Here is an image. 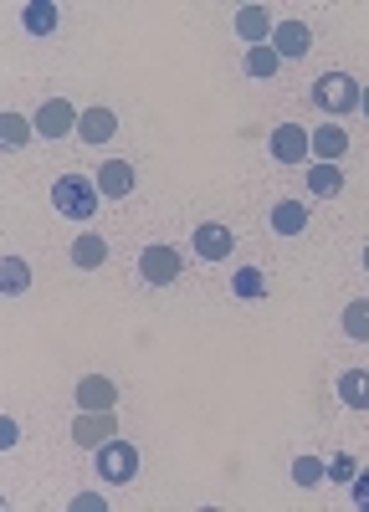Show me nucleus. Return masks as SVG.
<instances>
[{
    "label": "nucleus",
    "mask_w": 369,
    "mask_h": 512,
    "mask_svg": "<svg viewBox=\"0 0 369 512\" xmlns=\"http://www.w3.org/2000/svg\"><path fill=\"white\" fill-rule=\"evenodd\" d=\"M98 180H88V175H62L57 185H52V205H57V216H67V221H88L93 210H98Z\"/></svg>",
    "instance_id": "obj_1"
},
{
    "label": "nucleus",
    "mask_w": 369,
    "mask_h": 512,
    "mask_svg": "<svg viewBox=\"0 0 369 512\" xmlns=\"http://www.w3.org/2000/svg\"><path fill=\"white\" fill-rule=\"evenodd\" d=\"M313 103L323 108V113H349V108H359V88H354V77H344V72H328V77H318L313 82Z\"/></svg>",
    "instance_id": "obj_2"
},
{
    "label": "nucleus",
    "mask_w": 369,
    "mask_h": 512,
    "mask_svg": "<svg viewBox=\"0 0 369 512\" xmlns=\"http://www.w3.org/2000/svg\"><path fill=\"white\" fill-rule=\"evenodd\" d=\"M98 477L113 482V487H118V482H134V477H139V451H134L129 441L113 436L108 446H98Z\"/></svg>",
    "instance_id": "obj_3"
},
{
    "label": "nucleus",
    "mask_w": 369,
    "mask_h": 512,
    "mask_svg": "<svg viewBox=\"0 0 369 512\" xmlns=\"http://www.w3.org/2000/svg\"><path fill=\"white\" fill-rule=\"evenodd\" d=\"M180 251L175 246H144V256H139V272H144V282H154V287H170L175 277H180Z\"/></svg>",
    "instance_id": "obj_4"
},
{
    "label": "nucleus",
    "mask_w": 369,
    "mask_h": 512,
    "mask_svg": "<svg viewBox=\"0 0 369 512\" xmlns=\"http://www.w3.org/2000/svg\"><path fill=\"white\" fill-rule=\"evenodd\" d=\"M118 436V420L108 415V410H82V420H72V441L77 446H108Z\"/></svg>",
    "instance_id": "obj_5"
},
{
    "label": "nucleus",
    "mask_w": 369,
    "mask_h": 512,
    "mask_svg": "<svg viewBox=\"0 0 369 512\" xmlns=\"http://www.w3.org/2000/svg\"><path fill=\"white\" fill-rule=\"evenodd\" d=\"M77 108L67 103V98H52V103H41V113L31 118L36 123V134H47V139H62V134H72V128H77Z\"/></svg>",
    "instance_id": "obj_6"
},
{
    "label": "nucleus",
    "mask_w": 369,
    "mask_h": 512,
    "mask_svg": "<svg viewBox=\"0 0 369 512\" xmlns=\"http://www.w3.org/2000/svg\"><path fill=\"white\" fill-rule=\"evenodd\" d=\"M308 47H313V31H308L303 21H282V26H272V52H277L282 62L308 57Z\"/></svg>",
    "instance_id": "obj_7"
},
{
    "label": "nucleus",
    "mask_w": 369,
    "mask_h": 512,
    "mask_svg": "<svg viewBox=\"0 0 369 512\" xmlns=\"http://www.w3.org/2000/svg\"><path fill=\"white\" fill-rule=\"evenodd\" d=\"M308 149H313V134H308V128H298V123L272 128V159H277V164H298Z\"/></svg>",
    "instance_id": "obj_8"
},
{
    "label": "nucleus",
    "mask_w": 369,
    "mask_h": 512,
    "mask_svg": "<svg viewBox=\"0 0 369 512\" xmlns=\"http://www.w3.org/2000/svg\"><path fill=\"white\" fill-rule=\"evenodd\" d=\"M77 405H82V410H113V405H118V384L103 379V374L77 379Z\"/></svg>",
    "instance_id": "obj_9"
},
{
    "label": "nucleus",
    "mask_w": 369,
    "mask_h": 512,
    "mask_svg": "<svg viewBox=\"0 0 369 512\" xmlns=\"http://www.w3.org/2000/svg\"><path fill=\"white\" fill-rule=\"evenodd\" d=\"M98 190L113 195V200H123V195L134 190V164H129V159H108V164L98 169Z\"/></svg>",
    "instance_id": "obj_10"
},
{
    "label": "nucleus",
    "mask_w": 369,
    "mask_h": 512,
    "mask_svg": "<svg viewBox=\"0 0 369 512\" xmlns=\"http://www.w3.org/2000/svg\"><path fill=\"white\" fill-rule=\"evenodd\" d=\"M77 134L88 139V144H108L113 134H118V118H113V108H88L77 118Z\"/></svg>",
    "instance_id": "obj_11"
},
{
    "label": "nucleus",
    "mask_w": 369,
    "mask_h": 512,
    "mask_svg": "<svg viewBox=\"0 0 369 512\" xmlns=\"http://www.w3.org/2000/svg\"><path fill=\"white\" fill-rule=\"evenodd\" d=\"M195 251L205 256V262H221V256H231V231L216 226V221L200 226V231H195Z\"/></svg>",
    "instance_id": "obj_12"
},
{
    "label": "nucleus",
    "mask_w": 369,
    "mask_h": 512,
    "mask_svg": "<svg viewBox=\"0 0 369 512\" xmlns=\"http://www.w3.org/2000/svg\"><path fill=\"white\" fill-rule=\"evenodd\" d=\"M236 36H241V41H252V47H257L262 36H272L267 11H262V6H241V11H236Z\"/></svg>",
    "instance_id": "obj_13"
},
{
    "label": "nucleus",
    "mask_w": 369,
    "mask_h": 512,
    "mask_svg": "<svg viewBox=\"0 0 369 512\" xmlns=\"http://www.w3.org/2000/svg\"><path fill=\"white\" fill-rule=\"evenodd\" d=\"M21 26L31 36H52L57 31V6H52V0H31V6L21 11Z\"/></svg>",
    "instance_id": "obj_14"
},
{
    "label": "nucleus",
    "mask_w": 369,
    "mask_h": 512,
    "mask_svg": "<svg viewBox=\"0 0 369 512\" xmlns=\"http://www.w3.org/2000/svg\"><path fill=\"white\" fill-rule=\"evenodd\" d=\"M339 400H344L349 410H369V369H349V374L339 379Z\"/></svg>",
    "instance_id": "obj_15"
},
{
    "label": "nucleus",
    "mask_w": 369,
    "mask_h": 512,
    "mask_svg": "<svg viewBox=\"0 0 369 512\" xmlns=\"http://www.w3.org/2000/svg\"><path fill=\"white\" fill-rule=\"evenodd\" d=\"M344 149H349V134H344L339 123H328V128H318V134H313V154H318L323 164H334Z\"/></svg>",
    "instance_id": "obj_16"
},
{
    "label": "nucleus",
    "mask_w": 369,
    "mask_h": 512,
    "mask_svg": "<svg viewBox=\"0 0 369 512\" xmlns=\"http://www.w3.org/2000/svg\"><path fill=\"white\" fill-rule=\"evenodd\" d=\"M303 226H308V210H303L298 200H282V205L272 210V231H277V236H298Z\"/></svg>",
    "instance_id": "obj_17"
},
{
    "label": "nucleus",
    "mask_w": 369,
    "mask_h": 512,
    "mask_svg": "<svg viewBox=\"0 0 369 512\" xmlns=\"http://www.w3.org/2000/svg\"><path fill=\"white\" fill-rule=\"evenodd\" d=\"M72 262H77V267H88V272H93V267H103V262H108V241H103V236H93V231H88V236H77Z\"/></svg>",
    "instance_id": "obj_18"
},
{
    "label": "nucleus",
    "mask_w": 369,
    "mask_h": 512,
    "mask_svg": "<svg viewBox=\"0 0 369 512\" xmlns=\"http://www.w3.org/2000/svg\"><path fill=\"white\" fill-rule=\"evenodd\" d=\"M0 287H6V297H21L31 287V267L21 262V256H6V262H0Z\"/></svg>",
    "instance_id": "obj_19"
},
{
    "label": "nucleus",
    "mask_w": 369,
    "mask_h": 512,
    "mask_svg": "<svg viewBox=\"0 0 369 512\" xmlns=\"http://www.w3.org/2000/svg\"><path fill=\"white\" fill-rule=\"evenodd\" d=\"M344 333L354 338V344H369V297H359V303L344 308Z\"/></svg>",
    "instance_id": "obj_20"
},
{
    "label": "nucleus",
    "mask_w": 369,
    "mask_h": 512,
    "mask_svg": "<svg viewBox=\"0 0 369 512\" xmlns=\"http://www.w3.org/2000/svg\"><path fill=\"white\" fill-rule=\"evenodd\" d=\"M282 67V57L272 52V47H252V52H246V77H257V82H267L272 72Z\"/></svg>",
    "instance_id": "obj_21"
},
{
    "label": "nucleus",
    "mask_w": 369,
    "mask_h": 512,
    "mask_svg": "<svg viewBox=\"0 0 369 512\" xmlns=\"http://www.w3.org/2000/svg\"><path fill=\"white\" fill-rule=\"evenodd\" d=\"M308 185H313V195H339L344 190V175H339L334 164H313L308 169Z\"/></svg>",
    "instance_id": "obj_22"
},
{
    "label": "nucleus",
    "mask_w": 369,
    "mask_h": 512,
    "mask_svg": "<svg viewBox=\"0 0 369 512\" xmlns=\"http://www.w3.org/2000/svg\"><path fill=\"white\" fill-rule=\"evenodd\" d=\"M31 128H36V123H26L21 113H6V118H0V144H6V149H21V144L31 139Z\"/></svg>",
    "instance_id": "obj_23"
},
{
    "label": "nucleus",
    "mask_w": 369,
    "mask_h": 512,
    "mask_svg": "<svg viewBox=\"0 0 369 512\" xmlns=\"http://www.w3.org/2000/svg\"><path fill=\"white\" fill-rule=\"evenodd\" d=\"M231 292H236V297H246V303H257V297L267 292V282H262V272H257V267H246V272H236V277H231Z\"/></svg>",
    "instance_id": "obj_24"
},
{
    "label": "nucleus",
    "mask_w": 369,
    "mask_h": 512,
    "mask_svg": "<svg viewBox=\"0 0 369 512\" xmlns=\"http://www.w3.org/2000/svg\"><path fill=\"white\" fill-rule=\"evenodd\" d=\"M323 477H328V466H323L318 456H298V461H293V482H298V487H318Z\"/></svg>",
    "instance_id": "obj_25"
},
{
    "label": "nucleus",
    "mask_w": 369,
    "mask_h": 512,
    "mask_svg": "<svg viewBox=\"0 0 369 512\" xmlns=\"http://www.w3.org/2000/svg\"><path fill=\"white\" fill-rule=\"evenodd\" d=\"M328 477H334V482H354L359 477V461L354 456H334V461H328Z\"/></svg>",
    "instance_id": "obj_26"
},
{
    "label": "nucleus",
    "mask_w": 369,
    "mask_h": 512,
    "mask_svg": "<svg viewBox=\"0 0 369 512\" xmlns=\"http://www.w3.org/2000/svg\"><path fill=\"white\" fill-rule=\"evenodd\" d=\"M103 507H108V502H103V497H93V492H82V497L72 502V512H103Z\"/></svg>",
    "instance_id": "obj_27"
},
{
    "label": "nucleus",
    "mask_w": 369,
    "mask_h": 512,
    "mask_svg": "<svg viewBox=\"0 0 369 512\" xmlns=\"http://www.w3.org/2000/svg\"><path fill=\"white\" fill-rule=\"evenodd\" d=\"M354 502L369 512V472H359V477H354Z\"/></svg>",
    "instance_id": "obj_28"
},
{
    "label": "nucleus",
    "mask_w": 369,
    "mask_h": 512,
    "mask_svg": "<svg viewBox=\"0 0 369 512\" xmlns=\"http://www.w3.org/2000/svg\"><path fill=\"white\" fill-rule=\"evenodd\" d=\"M16 436H21L16 425H11V420H0V446H16Z\"/></svg>",
    "instance_id": "obj_29"
},
{
    "label": "nucleus",
    "mask_w": 369,
    "mask_h": 512,
    "mask_svg": "<svg viewBox=\"0 0 369 512\" xmlns=\"http://www.w3.org/2000/svg\"><path fill=\"white\" fill-rule=\"evenodd\" d=\"M359 108H364V118H369V88H364V93H359Z\"/></svg>",
    "instance_id": "obj_30"
},
{
    "label": "nucleus",
    "mask_w": 369,
    "mask_h": 512,
    "mask_svg": "<svg viewBox=\"0 0 369 512\" xmlns=\"http://www.w3.org/2000/svg\"><path fill=\"white\" fill-rule=\"evenodd\" d=\"M364 272H369V246H364Z\"/></svg>",
    "instance_id": "obj_31"
}]
</instances>
